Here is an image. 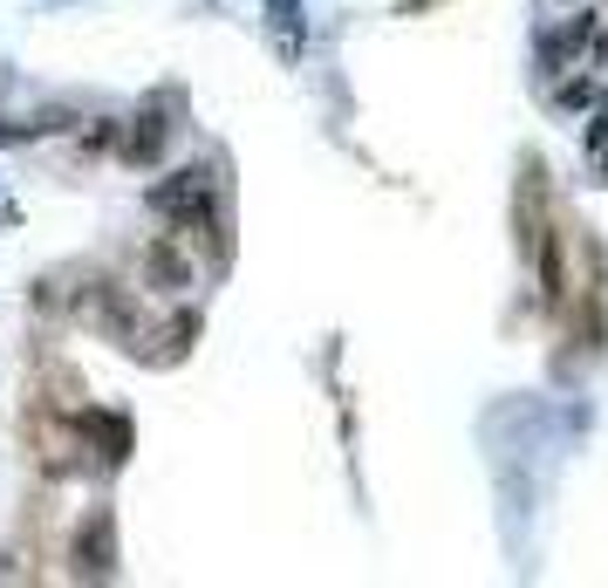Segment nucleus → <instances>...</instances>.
Masks as SVG:
<instances>
[{
	"mask_svg": "<svg viewBox=\"0 0 608 588\" xmlns=\"http://www.w3.org/2000/svg\"><path fill=\"white\" fill-rule=\"evenodd\" d=\"M151 206L157 213H172V219H192L198 233H213L219 240V213H213V172H178L172 185H157L151 192ZM226 247V240H219Z\"/></svg>",
	"mask_w": 608,
	"mask_h": 588,
	"instance_id": "obj_1",
	"label": "nucleus"
},
{
	"mask_svg": "<svg viewBox=\"0 0 608 588\" xmlns=\"http://www.w3.org/2000/svg\"><path fill=\"white\" fill-rule=\"evenodd\" d=\"M116 568V520L110 514H90L83 534H75V575L83 581H103Z\"/></svg>",
	"mask_w": 608,
	"mask_h": 588,
	"instance_id": "obj_2",
	"label": "nucleus"
},
{
	"mask_svg": "<svg viewBox=\"0 0 608 588\" xmlns=\"http://www.w3.org/2000/svg\"><path fill=\"white\" fill-rule=\"evenodd\" d=\"M144 274H151V288H157V295H185V288H192V260H185L172 240H151Z\"/></svg>",
	"mask_w": 608,
	"mask_h": 588,
	"instance_id": "obj_3",
	"label": "nucleus"
},
{
	"mask_svg": "<svg viewBox=\"0 0 608 588\" xmlns=\"http://www.w3.org/2000/svg\"><path fill=\"white\" fill-rule=\"evenodd\" d=\"M595 42H601V21H595V14H575L567 28H554V34H547V62L560 69L567 55H581V49H595Z\"/></svg>",
	"mask_w": 608,
	"mask_h": 588,
	"instance_id": "obj_4",
	"label": "nucleus"
},
{
	"mask_svg": "<svg viewBox=\"0 0 608 588\" xmlns=\"http://www.w3.org/2000/svg\"><path fill=\"white\" fill-rule=\"evenodd\" d=\"M83 431L103 445V458H124V452H131V424H124V417H110V411H90Z\"/></svg>",
	"mask_w": 608,
	"mask_h": 588,
	"instance_id": "obj_5",
	"label": "nucleus"
},
{
	"mask_svg": "<svg viewBox=\"0 0 608 588\" xmlns=\"http://www.w3.org/2000/svg\"><path fill=\"white\" fill-rule=\"evenodd\" d=\"M595 96H608V75H575V83H560V90H554L560 110H588Z\"/></svg>",
	"mask_w": 608,
	"mask_h": 588,
	"instance_id": "obj_6",
	"label": "nucleus"
},
{
	"mask_svg": "<svg viewBox=\"0 0 608 588\" xmlns=\"http://www.w3.org/2000/svg\"><path fill=\"white\" fill-rule=\"evenodd\" d=\"M157 144H165V116H137V131L124 137V151H131V158H157Z\"/></svg>",
	"mask_w": 608,
	"mask_h": 588,
	"instance_id": "obj_7",
	"label": "nucleus"
},
{
	"mask_svg": "<svg viewBox=\"0 0 608 588\" xmlns=\"http://www.w3.org/2000/svg\"><path fill=\"white\" fill-rule=\"evenodd\" d=\"M588 151H595V165L608 172V110L595 116V131H588Z\"/></svg>",
	"mask_w": 608,
	"mask_h": 588,
	"instance_id": "obj_8",
	"label": "nucleus"
}]
</instances>
